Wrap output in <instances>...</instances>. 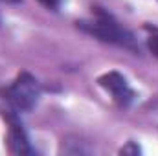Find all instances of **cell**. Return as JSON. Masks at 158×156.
<instances>
[{
  "mask_svg": "<svg viewBox=\"0 0 158 156\" xmlns=\"http://www.w3.org/2000/svg\"><path fill=\"white\" fill-rule=\"evenodd\" d=\"M0 94L6 99V103L9 107H13L17 112H28L39 101L40 84L31 74L22 72V74L17 76V79L13 81V84L4 88Z\"/></svg>",
  "mask_w": 158,
  "mask_h": 156,
  "instance_id": "7a4b0ae2",
  "label": "cell"
},
{
  "mask_svg": "<svg viewBox=\"0 0 158 156\" xmlns=\"http://www.w3.org/2000/svg\"><path fill=\"white\" fill-rule=\"evenodd\" d=\"M2 117L7 123V134H6L7 153L9 154H35L17 110L7 105V109H2Z\"/></svg>",
  "mask_w": 158,
  "mask_h": 156,
  "instance_id": "3957f363",
  "label": "cell"
},
{
  "mask_svg": "<svg viewBox=\"0 0 158 156\" xmlns=\"http://www.w3.org/2000/svg\"><path fill=\"white\" fill-rule=\"evenodd\" d=\"M61 153H64V154H86L88 149L83 147V142H63Z\"/></svg>",
  "mask_w": 158,
  "mask_h": 156,
  "instance_id": "5b68a950",
  "label": "cell"
},
{
  "mask_svg": "<svg viewBox=\"0 0 158 156\" xmlns=\"http://www.w3.org/2000/svg\"><path fill=\"white\" fill-rule=\"evenodd\" d=\"M92 15H94L92 20H77L76 22L81 31L103 40V42L116 44L119 48L131 50L134 53L140 51V46L136 44V39L132 37V33L127 31L125 28H121L110 13H107L105 9L96 6V7H92Z\"/></svg>",
  "mask_w": 158,
  "mask_h": 156,
  "instance_id": "6da1fadb",
  "label": "cell"
},
{
  "mask_svg": "<svg viewBox=\"0 0 158 156\" xmlns=\"http://www.w3.org/2000/svg\"><path fill=\"white\" fill-rule=\"evenodd\" d=\"M6 2H11V4H17V2H20V0H6Z\"/></svg>",
  "mask_w": 158,
  "mask_h": 156,
  "instance_id": "9c48e42d",
  "label": "cell"
},
{
  "mask_svg": "<svg viewBox=\"0 0 158 156\" xmlns=\"http://www.w3.org/2000/svg\"><path fill=\"white\" fill-rule=\"evenodd\" d=\"M147 31H149V37H147V48L151 50V53L158 57V30L156 28H151V26H147L145 28Z\"/></svg>",
  "mask_w": 158,
  "mask_h": 156,
  "instance_id": "8992f818",
  "label": "cell"
},
{
  "mask_svg": "<svg viewBox=\"0 0 158 156\" xmlns=\"http://www.w3.org/2000/svg\"><path fill=\"white\" fill-rule=\"evenodd\" d=\"M98 83L107 92H110V96H112V99H114V103L118 107L125 109V107H129L132 103L134 92H132V88L129 86L127 79L123 77L121 74H118V72H107V74H103L101 77L98 79Z\"/></svg>",
  "mask_w": 158,
  "mask_h": 156,
  "instance_id": "277c9868",
  "label": "cell"
},
{
  "mask_svg": "<svg viewBox=\"0 0 158 156\" xmlns=\"http://www.w3.org/2000/svg\"><path fill=\"white\" fill-rule=\"evenodd\" d=\"M40 6H44L46 9H52V11H55L59 6H61V0H37Z\"/></svg>",
  "mask_w": 158,
  "mask_h": 156,
  "instance_id": "ba28073f",
  "label": "cell"
},
{
  "mask_svg": "<svg viewBox=\"0 0 158 156\" xmlns=\"http://www.w3.org/2000/svg\"><path fill=\"white\" fill-rule=\"evenodd\" d=\"M119 153H121V154H138V153H140V147H138V145H134L132 142H129V143L119 151Z\"/></svg>",
  "mask_w": 158,
  "mask_h": 156,
  "instance_id": "52a82bcc",
  "label": "cell"
}]
</instances>
